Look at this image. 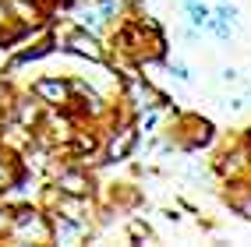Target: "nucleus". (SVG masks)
Wrapping results in <instances>:
<instances>
[{
  "mask_svg": "<svg viewBox=\"0 0 251 247\" xmlns=\"http://www.w3.org/2000/svg\"><path fill=\"white\" fill-rule=\"evenodd\" d=\"M36 92L53 99V103H60V99L68 95V85H64V81H36Z\"/></svg>",
  "mask_w": 251,
  "mask_h": 247,
  "instance_id": "nucleus-1",
  "label": "nucleus"
},
{
  "mask_svg": "<svg viewBox=\"0 0 251 247\" xmlns=\"http://www.w3.org/2000/svg\"><path fill=\"white\" fill-rule=\"evenodd\" d=\"M131 141H135V131H124V138L110 145V156H113V159H121V156L127 152V148H131Z\"/></svg>",
  "mask_w": 251,
  "mask_h": 247,
  "instance_id": "nucleus-2",
  "label": "nucleus"
},
{
  "mask_svg": "<svg viewBox=\"0 0 251 247\" xmlns=\"http://www.w3.org/2000/svg\"><path fill=\"white\" fill-rule=\"evenodd\" d=\"M188 14H191V22H195V25H205V22H209V11L198 4V0H188Z\"/></svg>",
  "mask_w": 251,
  "mask_h": 247,
  "instance_id": "nucleus-3",
  "label": "nucleus"
},
{
  "mask_svg": "<svg viewBox=\"0 0 251 247\" xmlns=\"http://www.w3.org/2000/svg\"><path fill=\"white\" fill-rule=\"evenodd\" d=\"M75 49H78V53H92V57L99 53V49H96V39H81V36L75 39Z\"/></svg>",
  "mask_w": 251,
  "mask_h": 247,
  "instance_id": "nucleus-4",
  "label": "nucleus"
},
{
  "mask_svg": "<svg viewBox=\"0 0 251 247\" xmlns=\"http://www.w3.org/2000/svg\"><path fill=\"white\" fill-rule=\"evenodd\" d=\"M174 74H177L180 81H188V78H191V74H188V67H184V64H174Z\"/></svg>",
  "mask_w": 251,
  "mask_h": 247,
  "instance_id": "nucleus-5",
  "label": "nucleus"
}]
</instances>
